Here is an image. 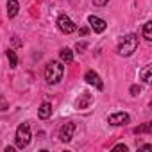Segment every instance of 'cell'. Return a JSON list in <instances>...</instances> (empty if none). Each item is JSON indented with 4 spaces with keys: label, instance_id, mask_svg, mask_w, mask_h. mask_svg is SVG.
Segmentation results:
<instances>
[{
    "label": "cell",
    "instance_id": "10",
    "mask_svg": "<svg viewBox=\"0 0 152 152\" xmlns=\"http://www.w3.org/2000/svg\"><path fill=\"white\" fill-rule=\"evenodd\" d=\"M18 9H20L18 0H7V16L9 18H15L18 15Z\"/></svg>",
    "mask_w": 152,
    "mask_h": 152
},
{
    "label": "cell",
    "instance_id": "7",
    "mask_svg": "<svg viewBox=\"0 0 152 152\" xmlns=\"http://www.w3.org/2000/svg\"><path fill=\"white\" fill-rule=\"evenodd\" d=\"M129 120H131V116L127 113H113L107 116V124H111V125H125V124H129Z\"/></svg>",
    "mask_w": 152,
    "mask_h": 152
},
{
    "label": "cell",
    "instance_id": "12",
    "mask_svg": "<svg viewBox=\"0 0 152 152\" xmlns=\"http://www.w3.org/2000/svg\"><path fill=\"white\" fill-rule=\"evenodd\" d=\"M150 75H152V64L143 66V70L140 72V79H141L143 83H150Z\"/></svg>",
    "mask_w": 152,
    "mask_h": 152
},
{
    "label": "cell",
    "instance_id": "11",
    "mask_svg": "<svg viewBox=\"0 0 152 152\" xmlns=\"http://www.w3.org/2000/svg\"><path fill=\"white\" fill-rule=\"evenodd\" d=\"M59 57H61L63 63L70 64V63L73 61V52H72L70 48H61V50H59Z\"/></svg>",
    "mask_w": 152,
    "mask_h": 152
},
{
    "label": "cell",
    "instance_id": "18",
    "mask_svg": "<svg viewBox=\"0 0 152 152\" xmlns=\"http://www.w3.org/2000/svg\"><path fill=\"white\" fill-rule=\"evenodd\" d=\"M129 91H131V95H132V97H138V95L141 93V86L134 84V86H131V90H129Z\"/></svg>",
    "mask_w": 152,
    "mask_h": 152
},
{
    "label": "cell",
    "instance_id": "6",
    "mask_svg": "<svg viewBox=\"0 0 152 152\" xmlns=\"http://www.w3.org/2000/svg\"><path fill=\"white\" fill-rule=\"evenodd\" d=\"M73 132H75V124H64L61 129H59V140L61 141H64V143H68L72 138H73Z\"/></svg>",
    "mask_w": 152,
    "mask_h": 152
},
{
    "label": "cell",
    "instance_id": "19",
    "mask_svg": "<svg viewBox=\"0 0 152 152\" xmlns=\"http://www.w3.org/2000/svg\"><path fill=\"white\" fill-rule=\"evenodd\" d=\"M107 2H109V0H93V4H95L97 7H104Z\"/></svg>",
    "mask_w": 152,
    "mask_h": 152
},
{
    "label": "cell",
    "instance_id": "14",
    "mask_svg": "<svg viewBox=\"0 0 152 152\" xmlns=\"http://www.w3.org/2000/svg\"><path fill=\"white\" fill-rule=\"evenodd\" d=\"M143 38H145L147 41L152 39V22H147V23L143 25Z\"/></svg>",
    "mask_w": 152,
    "mask_h": 152
},
{
    "label": "cell",
    "instance_id": "4",
    "mask_svg": "<svg viewBox=\"0 0 152 152\" xmlns=\"http://www.w3.org/2000/svg\"><path fill=\"white\" fill-rule=\"evenodd\" d=\"M57 27H59V31L64 32V34H72V32L75 31V23H73L72 18H68L66 15H61V16L57 18Z\"/></svg>",
    "mask_w": 152,
    "mask_h": 152
},
{
    "label": "cell",
    "instance_id": "13",
    "mask_svg": "<svg viewBox=\"0 0 152 152\" xmlns=\"http://www.w3.org/2000/svg\"><path fill=\"white\" fill-rule=\"evenodd\" d=\"M6 56H7V59H9L11 68H16V64H18V56H16V52H15V50H11V48H7Z\"/></svg>",
    "mask_w": 152,
    "mask_h": 152
},
{
    "label": "cell",
    "instance_id": "5",
    "mask_svg": "<svg viewBox=\"0 0 152 152\" xmlns=\"http://www.w3.org/2000/svg\"><path fill=\"white\" fill-rule=\"evenodd\" d=\"M88 23H90V27L93 29V32H97V34L104 32L106 27H107L106 20H102V18H99V16H95V15H91V16L88 18Z\"/></svg>",
    "mask_w": 152,
    "mask_h": 152
},
{
    "label": "cell",
    "instance_id": "15",
    "mask_svg": "<svg viewBox=\"0 0 152 152\" xmlns=\"http://www.w3.org/2000/svg\"><path fill=\"white\" fill-rule=\"evenodd\" d=\"M150 129H152V124H143V125L136 127V129H134V132H136V134H141V132H150Z\"/></svg>",
    "mask_w": 152,
    "mask_h": 152
},
{
    "label": "cell",
    "instance_id": "21",
    "mask_svg": "<svg viewBox=\"0 0 152 152\" xmlns=\"http://www.w3.org/2000/svg\"><path fill=\"white\" fill-rule=\"evenodd\" d=\"M86 47H88L86 43H77V45H75V50H79V52H81V50H86Z\"/></svg>",
    "mask_w": 152,
    "mask_h": 152
},
{
    "label": "cell",
    "instance_id": "23",
    "mask_svg": "<svg viewBox=\"0 0 152 152\" xmlns=\"http://www.w3.org/2000/svg\"><path fill=\"white\" fill-rule=\"evenodd\" d=\"M141 148H143V150H150V148H152V145H143Z\"/></svg>",
    "mask_w": 152,
    "mask_h": 152
},
{
    "label": "cell",
    "instance_id": "2",
    "mask_svg": "<svg viewBox=\"0 0 152 152\" xmlns=\"http://www.w3.org/2000/svg\"><path fill=\"white\" fill-rule=\"evenodd\" d=\"M136 48H138V36L136 34H127L118 45V56L129 57L136 52Z\"/></svg>",
    "mask_w": 152,
    "mask_h": 152
},
{
    "label": "cell",
    "instance_id": "9",
    "mask_svg": "<svg viewBox=\"0 0 152 152\" xmlns=\"http://www.w3.org/2000/svg\"><path fill=\"white\" fill-rule=\"evenodd\" d=\"M38 116H39L41 120H47V118H50V116H52V104H48V102H43V104L39 106V109H38Z\"/></svg>",
    "mask_w": 152,
    "mask_h": 152
},
{
    "label": "cell",
    "instance_id": "8",
    "mask_svg": "<svg viewBox=\"0 0 152 152\" xmlns=\"http://www.w3.org/2000/svg\"><path fill=\"white\" fill-rule=\"evenodd\" d=\"M84 81H86L88 84H93V86H97L99 90H102V88H104V84H102V81H100V77H99V73H97V72H93V70L86 72V75H84Z\"/></svg>",
    "mask_w": 152,
    "mask_h": 152
},
{
    "label": "cell",
    "instance_id": "3",
    "mask_svg": "<svg viewBox=\"0 0 152 152\" xmlns=\"http://www.w3.org/2000/svg\"><path fill=\"white\" fill-rule=\"evenodd\" d=\"M15 143L18 148H25L31 143V125L27 122L20 124L16 129V136H15Z\"/></svg>",
    "mask_w": 152,
    "mask_h": 152
},
{
    "label": "cell",
    "instance_id": "17",
    "mask_svg": "<svg viewBox=\"0 0 152 152\" xmlns=\"http://www.w3.org/2000/svg\"><path fill=\"white\" fill-rule=\"evenodd\" d=\"M9 107V102H7V99L4 97V95H0V111H6Z\"/></svg>",
    "mask_w": 152,
    "mask_h": 152
},
{
    "label": "cell",
    "instance_id": "16",
    "mask_svg": "<svg viewBox=\"0 0 152 152\" xmlns=\"http://www.w3.org/2000/svg\"><path fill=\"white\" fill-rule=\"evenodd\" d=\"M90 100H91V97H90V95H88V93H84V99H83V100H79V102H77V107H81V109H83V107H86V106H88V102H90Z\"/></svg>",
    "mask_w": 152,
    "mask_h": 152
},
{
    "label": "cell",
    "instance_id": "20",
    "mask_svg": "<svg viewBox=\"0 0 152 152\" xmlns=\"http://www.w3.org/2000/svg\"><path fill=\"white\" fill-rule=\"evenodd\" d=\"M113 150H124V152H127V145L118 143V145H115V147H113Z\"/></svg>",
    "mask_w": 152,
    "mask_h": 152
},
{
    "label": "cell",
    "instance_id": "1",
    "mask_svg": "<svg viewBox=\"0 0 152 152\" xmlns=\"http://www.w3.org/2000/svg\"><path fill=\"white\" fill-rule=\"evenodd\" d=\"M64 75V66L59 61H50L45 66V79L48 84H57Z\"/></svg>",
    "mask_w": 152,
    "mask_h": 152
},
{
    "label": "cell",
    "instance_id": "22",
    "mask_svg": "<svg viewBox=\"0 0 152 152\" xmlns=\"http://www.w3.org/2000/svg\"><path fill=\"white\" fill-rule=\"evenodd\" d=\"M79 34H81V36H86V34H88V29H86V27H81V29H79Z\"/></svg>",
    "mask_w": 152,
    "mask_h": 152
}]
</instances>
